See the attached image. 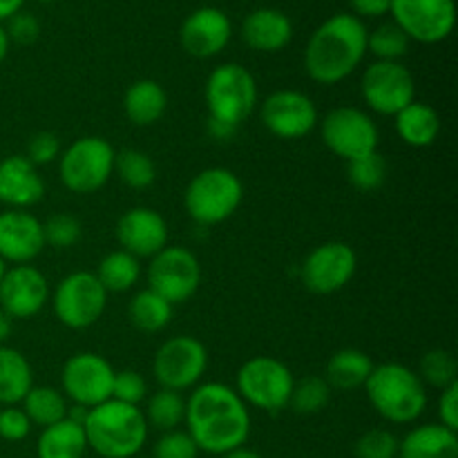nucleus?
<instances>
[{
	"mask_svg": "<svg viewBox=\"0 0 458 458\" xmlns=\"http://www.w3.org/2000/svg\"><path fill=\"white\" fill-rule=\"evenodd\" d=\"M186 428L199 452L222 456L244 447L250 437V411L224 383L197 385L186 401Z\"/></svg>",
	"mask_w": 458,
	"mask_h": 458,
	"instance_id": "1",
	"label": "nucleus"
},
{
	"mask_svg": "<svg viewBox=\"0 0 458 458\" xmlns=\"http://www.w3.org/2000/svg\"><path fill=\"white\" fill-rule=\"evenodd\" d=\"M365 22L353 13L327 18L309 38L304 49V70L320 85H335L349 79L367 56Z\"/></svg>",
	"mask_w": 458,
	"mask_h": 458,
	"instance_id": "2",
	"label": "nucleus"
},
{
	"mask_svg": "<svg viewBox=\"0 0 458 458\" xmlns=\"http://www.w3.org/2000/svg\"><path fill=\"white\" fill-rule=\"evenodd\" d=\"M88 450L101 458H132L148 441L146 416L139 407L119 401H106L88 410L83 423Z\"/></svg>",
	"mask_w": 458,
	"mask_h": 458,
	"instance_id": "3",
	"label": "nucleus"
},
{
	"mask_svg": "<svg viewBox=\"0 0 458 458\" xmlns=\"http://www.w3.org/2000/svg\"><path fill=\"white\" fill-rule=\"evenodd\" d=\"M367 398L380 419L394 425H410L428 410V389L414 369L401 362L374 365L365 383Z\"/></svg>",
	"mask_w": 458,
	"mask_h": 458,
	"instance_id": "4",
	"label": "nucleus"
},
{
	"mask_svg": "<svg viewBox=\"0 0 458 458\" xmlns=\"http://www.w3.org/2000/svg\"><path fill=\"white\" fill-rule=\"evenodd\" d=\"M244 201V183L228 168H206L197 173L183 192V208L192 222L217 226L226 222Z\"/></svg>",
	"mask_w": 458,
	"mask_h": 458,
	"instance_id": "5",
	"label": "nucleus"
},
{
	"mask_svg": "<svg viewBox=\"0 0 458 458\" xmlns=\"http://www.w3.org/2000/svg\"><path fill=\"white\" fill-rule=\"evenodd\" d=\"M208 119L240 128L258 106L255 76L240 63H224L210 72L204 89Z\"/></svg>",
	"mask_w": 458,
	"mask_h": 458,
	"instance_id": "6",
	"label": "nucleus"
},
{
	"mask_svg": "<svg viewBox=\"0 0 458 458\" xmlns=\"http://www.w3.org/2000/svg\"><path fill=\"white\" fill-rule=\"evenodd\" d=\"M116 150L103 137H81L58 157V177L67 191L92 195L114 174Z\"/></svg>",
	"mask_w": 458,
	"mask_h": 458,
	"instance_id": "7",
	"label": "nucleus"
},
{
	"mask_svg": "<svg viewBox=\"0 0 458 458\" xmlns=\"http://www.w3.org/2000/svg\"><path fill=\"white\" fill-rule=\"evenodd\" d=\"M295 378L289 367L271 356H255L240 367L235 392L246 407H255L267 414H280L289 407Z\"/></svg>",
	"mask_w": 458,
	"mask_h": 458,
	"instance_id": "8",
	"label": "nucleus"
},
{
	"mask_svg": "<svg viewBox=\"0 0 458 458\" xmlns=\"http://www.w3.org/2000/svg\"><path fill=\"white\" fill-rule=\"evenodd\" d=\"M107 291L89 271L70 273L54 291V316L67 329H88L97 325L107 307Z\"/></svg>",
	"mask_w": 458,
	"mask_h": 458,
	"instance_id": "9",
	"label": "nucleus"
},
{
	"mask_svg": "<svg viewBox=\"0 0 458 458\" xmlns=\"http://www.w3.org/2000/svg\"><path fill=\"white\" fill-rule=\"evenodd\" d=\"M320 137L325 146L347 164L371 152H378V125L371 119L369 112L360 107L340 106L331 110L320 121Z\"/></svg>",
	"mask_w": 458,
	"mask_h": 458,
	"instance_id": "10",
	"label": "nucleus"
},
{
	"mask_svg": "<svg viewBox=\"0 0 458 458\" xmlns=\"http://www.w3.org/2000/svg\"><path fill=\"white\" fill-rule=\"evenodd\" d=\"M208 369V349L201 340L192 335H174L165 340L155 353L152 374L161 389L170 392H188L199 385Z\"/></svg>",
	"mask_w": 458,
	"mask_h": 458,
	"instance_id": "11",
	"label": "nucleus"
},
{
	"mask_svg": "<svg viewBox=\"0 0 458 458\" xmlns=\"http://www.w3.org/2000/svg\"><path fill=\"white\" fill-rule=\"evenodd\" d=\"M201 284V264L186 246H165L150 258L148 289L159 293L170 304H182L197 293Z\"/></svg>",
	"mask_w": 458,
	"mask_h": 458,
	"instance_id": "12",
	"label": "nucleus"
},
{
	"mask_svg": "<svg viewBox=\"0 0 458 458\" xmlns=\"http://www.w3.org/2000/svg\"><path fill=\"white\" fill-rule=\"evenodd\" d=\"M360 94L371 112L383 116H396L398 112L416 101L414 76L403 63L376 61L362 74Z\"/></svg>",
	"mask_w": 458,
	"mask_h": 458,
	"instance_id": "13",
	"label": "nucleus"
},
{
	"mask_svg": "<svg viewBox=\"0 0 458 458\" xmlns=\"http://www.w3.org/2000/svg\"><path fill=\"white\" fill-rule=\"evenodd\" d=\"M358 271V255L347 242H325L304 258L300 277L307 291L331 295L343 291Z\"/></svg>",
	"mask_w": 458,
	"mask_h": 458,
	"instance_id": "14",
	"label": "nucleus"
},
{
	"mask_svg": "<svg viewBox=\"0 0 458 458\" xmlns=\"http://www.w3.org/2000/svg\"><path fill=\"white\" fill-rule=\"evenodd\" d=\"M114 374L110 362L94 352L74 353L70 360L63 365L61 385L65 398H70L74 405L92 410L101 403L112 398V383Z\"/></svg>",
	"mask_w": 458,
	"mask_h": 458,
	"instance_id": "15",
	"label": "nucleus"
},
{
	"mask_svg": "<svg viewBox=\"0 0 458 458\" xmlns=\"http://www.w3.org/2000/svg\"><path fill=\"white\" fill-rule=\"evenodd\" d=\"M394 22L416 43L434 45L454 31V0H392Z\"/></svg>",
	"mask_w": 458,
	"mask_h": 458,
	"instance_id": "16",
	"label": "nucleus"
},
{
	"mask_svg": "<svg viewBox=\"0 0 458 458\" xmlns=\"http://www.w3.org/2000/svg\"><path fill=\"white\" fill-rule=\"evenodd\" d=\"M259 114H262L264 128L273 137L286 139V141L309 137L320 123L313 98L298 89H277L268 94Z\"/></svg>",
	"mask_w": 458,
	"mask_h": 458,
	"instance_id": "17",
	"label": "nucleus"
},
{
	"mask_svg": "<svg viewBox=\"0 0 458 458\" xmlns=\"http://www.w3.org/2000/svg\"><path fill=\"white\" fill-rule=\"evenodd\" d=\"M49 300L47 277L30 264L7 268L0 282V309L12 320H25L43 311Z\"/></svg>",
	"mask_w": 458,
	"mask_h": 458,
	"instance_id": "18",
	"label": "nucleus"
},
{
	"mask_svg": "<svg viewBox=\"0 0 458 458\" xmlns=\"http://www.w3.org/2000/svg\"><path fill=\"white\" fill-rule=\"evenodd\" d=\"M116 240L121 250L134 255L137 259L155 258L168 246V224L148 206H134L125 210L116 222Z\"/></svg>",
	"mask_w": 458,
	"mask_h": 458,
	"instance_id": "19",
	"label": "nucleus"
},
{
	"mask_svg": "<svg viewBox=\"0 0 458 458\" xmlns=\"http://www.w3.org/2000/svg\"><path fill=\"white\" fill-rule=\"evenodd\" d=\"M231 18L217 7H199L183 21L179 40L182 47L195 58H213L231 43Z\"/></svg>",
	"mask_w": 458,
	"mask_h": 458,
	"instance_id": "20",
	"label": "nucleus"
},
{
	"mask_svg": "<svg viewBox=\"0 0 458 458\" xmlns=\"http://www.w3.org/2000/svg\"><path fill=\"white\" fill-rule=\"evenodd\" d=\"M45 249L43 222L30 210H4L0 213V258L4 262L30 264Z\"/></svg>",
	"mask_w": 458,
	"mask_h": 458,
	"instance_id": "21",
	"label": "nucleus"
},
{
	"mask_svg": "<svg viewBox=\"0 0 458 458\" xmlns=\"http://www.w3.org/2000/svg\"><path fill=\"white\" fill-rule=\"evenodd\" d=\"M43 195V177L25 155L4 157L0 161V204L13 210H30Z\"/></svg>",
	"mask_w": 458,
	"mask_h": 458,
	"instance_id": "22",
	"label": "nucleus"
},
{
	"mask_svg": "<svg viewBox=\"0 0 458 458\" xmlns=\"http://www.w3.org/2000/svg\"><path fill=\"white\" fill-rule=\"evenodd\" d=\"M291 38H293V22L280 9H255L242 22V40L255 52H280L291 43Z\"/></svg>",
	"mask_w": 458,
	"mask_h": 458,
	"instance_id": "23",
	"label": "nucleus"
},
{
	"mask_svg": "<svg viewBox=\"0 0 458 458\" xmlns=\"http://www.w3.org/2000/svg\"><path fill=\"white\" fill-rule=\"evenodd\" d=\"M398 458H458V437L441 423L410 429L398 441Z\"/></svg>",
	"mask_w": 458,
	"mask_h": 458,
	"instance_id": "24",
	"label": "nucleus"
},
{
	"mask_svg": "<svg viewBox=\"0 0 458 458\" xmlns=\"http://www.w3.org/2000/svg\"><path fill=\"white\" fill-rule=\"evenodd\" d=\"M168 110V94L164 85L152 79L134 81L123 97V112L137 128H150Z\"/></svg>",
	"mask_w": 458,
	"mask_h": 458,
	"instance_id": "25",
	"label": "nucleus"
},
{
	"mask_svg": "<svg viewBox=\"0 0 458 458\" xmlns=\"http://www.w3.org/2000/svg\"><path fill=\"white\" fill-rule=\"evenodd\" d=\"M396 134L410 148H429L437 143L441 134V116L432 106L423 101H414L394 116Z\"/></svg>",
	"mask_w": 458,
	"mask_h": 458,
	"instance_id": "26",
	"label": "nucleus"
},
{
	"mask_svg": "<svg viewBox=\"0 0 458 458\" xmlns=\"http://www.w3.org/2000/svg\"><path fill=\"white\" fill-rule=\"evenodd\" d=\"M374 371V362L360 349H340L334 356L327 360L325 376L322 378L327 380L331 389L335 392H353V389L365 387L367 378Z\"/></svg>",
	"mask_w": 458,
	"mask_h": 458,
	"instance_id": "27",
	"label": "nucleus"
},
{
	"mask_svg": "<svg viewBox=\"0 0 458 458\" xmlns=\"http://www.w3.org/2000/svg\"><path fill=\"white\" fill-rule=\"evenodd\" d=\"M34 387L31 365L18 349L0 347V407L21 405L27 392Z\"/></svg>",
	"mask_w": 458,
	"mask_h": 458,
	"instance_id": "28",
	"label": "nucleus"
},
{
	"mask_svg": "<svg viewBox=\"0 0 458 458\" xmlns=\"http://www.w3.org/2000/svg\"><path fill=\"white\" fill-rule=\"evenodd\" d=\"M85 452H88V438L83 425L74 423L67 416L45 428L36 443L38 458H83Z\"/></svg>",
	"mask_w": 458,
	"mask_h": 458,
	"instance_id": "29",
	"label": "nucleus"
},
{
	"mask_svg": "<svg viewBox=\"0 0 458 458\" xmlns=\"http://www.w3.org/2000/svg\"><path fill=\"white\" fill-rule=\"evenodd\" d=\"M128 318L134 329L143 334H159L173 320V304L150 289H143L130 300Z\"/></svg>",
	"mask_w": 458,
	"mask_h": 458,
	"instance_id": "30",
	"label": "nucleus"
},
{
	"mask_svg": "<svg viewBox=\"0 0 458 458\" xmlns=\"http://www.w3.org/2000/svg\"><path fill=\"white\" fill-rule=\"evenodd\" d=\"M94 276L107 293H125L137 284L139 276H141V264L125 250H112L98 262Z\"/></svg>",
	"mask_w": 458,
	"mask_h": 458,
	"instance_id": "31",
	"label": "nucleus"
},
{
	"mask_svg": "<svg viewBox=\"0 0 458 458\" xmlns=\"http://www.w3.org/2000/svg\"><path fill=\"white\" fill-rule=\"evenodd\" d=\"M21 405L30 423L43 429L65 419L67 410H70L65 394L54 387H43V385H34L22 398Z\"/></svg>",
	"mask_w": 458,
	"mask_h": 458,
	"instance_id": "32",
	"label": "nucleus"
},
{
	"mask_svg": "<svg viewBox=\"0 0 458 458\" xmlns=\"http://www.w3.org/2000/svg\"><path fill=\"white\" fill-rule=\"evenodd\" d=\"M146 401V410L141 411L146 416L148 428H155L164 434L173 432L186 420V401L179 392L159 389L152 396H148Z\"/></svg>",
	"mask_w": 458,
	"mask_h": 458,
	"instance_id": "33",
	"label": "nucleus"
},
{
	"mask_svg": "<svg viewBox=\"0 0 458 458\" xmlns=\"http://www.w3.org/2000/svg\"><path fill=\"white\" fill-rule=\"evenodd\" d=\"M114 173L132 191H146L155 183L157 165L148 152L137 150V148H125V150L116 152Z\"/></svg>",
	"mask_w": 458,
	"mask_h": 458,
	"instance_id": "34",
	"label": "nucleus"
},
{
	"mask_svg": "<svg viewBox=\"0 0 458 458\" xmlns=\"http://www.w3.org/2000/svg\"><path fill=\"white\" fill-rule=\"evenodd\" d=\"M331 394H334V389L327 385L322 376H307L302 380H295L293 392H291L289 398V407L295 414L302 416L320 414L329 405Z\"/></svg>",
	"mask_w": 458,
	"mask_h": 458,
	"instance_id": "35",
	"label": "nucleus"
},
{
	"mask_svg": "<svg viewBox=\"0 0 458 458\" xmlns=\"http://www.w3.org/2000/svg\"><path fill=\"white\" fill-rule=\"evenodd\" d=\"M419 378L434 389H445L458 383V362L447 349H429L419 362Z\"/></svg>",
	"mask_w": 458,
	"mask_h": 458,
	"instance_id": "36",
	"label": "nucleus"
},
{
	"mask_svg": "<svg viewBox=\"0 0 458 458\" xmlns=\"http://www.w3.org/2000/svg\"><path fill=\"white\" fill-rule=\"evenodd\" d=\"M367 52L376 56V61L401 63V58L410 52V38L396 22L378 25L367 36Z\"/></svg>",
	"mask_w": 458,
	"mask_h": 458,
	"instance_id": "37",
	"label": "nucleus"
},
{
	"mask_svg": "<svg viewBox=\"0 0 458 458\" xmlns=\"http://www.w3.org/2000/svg\"><path fill=\"white\" fill-rule=\"evenodd\" d=\"M347 179L353 188L362 192H374L387 179V159L380 152L360 157L356 161L347 164Z\"/></svg>",
	"mask_w": 458,
	"mask_h": 458,
	"instance_id": "38",
	"label": "nucleus"
},
{
	"mask_svg": "<svg viewBox=\"0 0 458 458\" xmlns=\"http://www.w3.org/2000/svg\"><path fill=\"white\" fill-rule=\"evenodd\" d=\"M81 235H83V226L70 213H56L47 222H43L45 246H52L56 250H67L76 246Z\"/></svg>",
	"mask_w": 458,
	"mask_h": 458,
	"instance_id": "39",
	"label": "nucleus"
},
{
	"mask_svg": "<svg viewBox=\"0 0 458 458\" xmlns=\"http://www.w3.org/2000/svg\"><path fill=\"white\" fill-rule=\"evenodd\" d=\"M356 458H398V438L389 429H369L353 445Z\"/></svg>",
	"mask_w": 458,
	"mask_h": 458,
	"instance_id": "40",
	"label": "nucleus"
},
{
	"mask_svg": "<svg viewBox=\"0 0 458 458\" xmlns=\"http://www.w3.org/2000/svg\"><path fill=\"white\" fill-rule=\"evenodd\" d=\"M148 398V383L141 374L132 369L116 371L112 383V401L139 407Z\"/></svg>",
	"mask_w": 458,
	"mask_h": 458,
	"instance_id": "41",
	"label": "nucleus"
},
{
	"mask_svg": "<svg viewBox=\"0 0 458 458\" xmlns=\"http://www.w3.org/2000/svg\"><path fill=\"white\" fill-rule=\"evenodd\" d=\"M199 456V447L191 438V434L182 432V429H173V432H164L159 441L155 443L152 458H197Z\"/></svg>",
	"mask_w": 458,
	"mask_h": 458,
	"instance_id": "42",
	"label": "nucleus"
},
{
	"mask_svg": "<svg viewBox=\"0 0 458 458\" xmlns=\"http://www.w3.org/2000/svg\"><path fill=\"white\" fill-rule=\"evenodd\" d=\"M27 159L38 168V165H47L52 161H56L61 157V139L54 132H36L34 137L27 143Z\"/></svg>",
	"mask_w": 458,
	"mask_h": 458,
	"instance_id": "43",
	"label": "nucleus"
},
{
	"mask_svg": "<svg viewBox=\"0 0 458 458\" xmlns=\"http://www.w3.org/2000/svg\"><path fill=\"white\" fill-rule=\"evenodd\" d=\"M31 423L22 407H0V438L9 443H21L30 437Z\"/></svg>",
	"mask_w": 458,
	"mask_h": 458,
	"instance_id": "44",
	"label": "nucleus"
},
{
	"mask_svg": "<svg viewBox=\"0 0 458 458\" xmlns=\"http://www.w3.org/2000/svg\"><path fill=\"white\" fill-rule=\"evenodd\" d=\"M4 31H7L9 43L16 45H31L38 40L40 36V22L34 13L27 12H18L13 13L12 18L4 25Z\"/></svg>",
	"mask_w": 458,
	"mask_h": 458,
	"instance_id": "45",
	"label": "nucleus"
},
{
	"mask_svg": "<svg viewBox=\"0 0 458 458\" xmlns=\"http://www.w3.org/2000/svg\"><path fill=\"white\" fill-rule=\"evenodd\" d=\"M438 419L443 428L458 432V383L450 385L441 392L438 398Z\"/></svg>",
	"mask_w": 458,
	"mask_h": 458,
	"instance_id": "46",
	"label": "nucleus"
},
{
	"mask_svg": "<svg viewBox=\"0 0 458 458\" xmlns=\"http://www.w3.org/2000/svg\"><path fill=\"white\" fill-rule=\"evenodd\" d=\"M352 9L362 18H380L389 13L392 0H349Z\"/></svg>",
	"mask_w": 458,
	"mask_h": 458,
	"instance_id": "47",
	"label": "nucleus"
},
{
	"mask_svg": "<svg viewBox=\"0 0 458 458\" xmlns=\"http://www.w3.org/2000/svg\"><path fill=\"white\" fill-rule=\"evenodd\" d=\"M235 132H237V128H233V125L222 123V121L208 119V134L215 139V141H231V139L235 137Z\"/></svg>",
	"mask_w": 458,
	"mask_h": 458,
	"instance_id": "48",
	"label": "nucleus"
},
{
	"mask_svg": "<svg viewBox=\"0 0 458 458\" xmlns=\"http://www.w3.org/2000/svg\"><path fill=\"white\" fill-rule=\"evenodd\" d=\"M25 4V0H0V22L9 21L13 13H18Z\"/></svg>",
	"mask_w": 458,
	"mask_h": 458,
	"instance_id": "49",
	"label": "nucleus"
},
{
	"mask_svg": "<svg viewBox=\"0 0 458 458\" xmlns=\"http://www.w3.org/2000/svg\"><path fill=\"white\" fill-rule=\"evenodd\" d=\"M12 331H13V320L3 311V309H0V347L7 343L9 335H12Z\"/></svg>",
	"mask_w": 458,
	"mask_h": 458,
	"instance_id": "50",
	"label": "nucleus"
},
{
	"mask_svg": "<svg viewBox=\"0 0 458 458\" xmlns=\"http://www.w3.org/2000/svg\"><path fill=\"white\" fill-rule=\"evenodd\" d=\"M219 458H262L258 454L255 450H249V447H237V450L233 452H226V454H222Z\"/></svg>",
	"mask_w": 458,
	"mask_h": 458,
	"instance_id": "51",
	"label": "nucleus"
},
{
	"mask_svg": "<svg viewBox=\"0 0 458 458\" xmlns=\"http://www.w3.org/2000/svg\"><path fill=\"white\" fill-rule=\"evenodd\" d=\"M9 38H7V31H4V25L3 22H0V63L4 61V58H7V54H9Z\"/></svg>",
	"mask_w": 458,
	"mask_h": 458,
	"instance_id": "52",
	"label": "nucleus"
},
{
	"mask_svg": "<svg viewBox=\"0 0 458 458\" xmlns=\"http://www.w3.org/2000/svg\"><path fill=\"white\" fill-rule=\"evenodd\" d=\"M4 273H7V262H4V259L0 258V282H3Z\"/></svg>",
	"mask_w": 458,
	"mask_h": 458,
	"instance_id": "53",
	"label": "nucleus"
},
{
	"mask_svg": "<svg viewBox=\"0 0 458 458\" xmlns=\"http://www.w3.org/2000/svg\"><path fill=\"white\" fill-rule=\"evenodd\" d=\"M38 3H54V0H38Z\"/></svg>",
	"mask_w": 458,
	"mask_h": 458,
	"instance_id": "54",
	"label": "nucleus"
}]
</instances>
